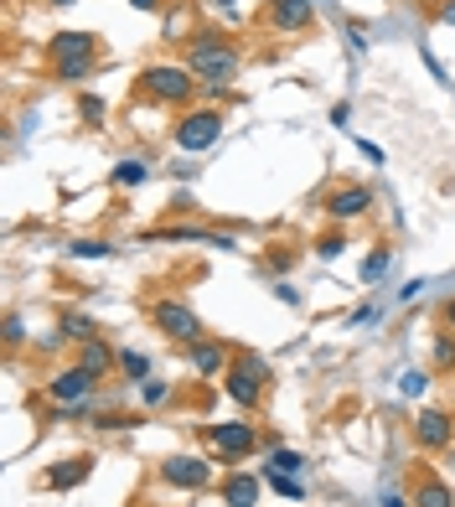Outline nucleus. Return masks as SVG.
<instances>
[{"instance_id":"nucleus-1","label":"nucleus","mask_w":455,"mask_h":507,"mask_svg":"<svg viewBox=\"0 0 455 507\" xmlns=\"http://www.w3.org/2000/svg\"><path fill=\"white\" fill-rule=\"evenodd\" d=\"M186 67H192L202 83L223 89V83L239 73V52H233L223 36H197V42H192V52H186Z\"/></svg>"},{"instance_id":"nucleus-2","label":"nucleus","mask_w":455,"mask_h":507,"mask_svg":"<svg viewBox=\"0 0 455 507\" xmlns=\"http://www.w3.org/2000/svg\"><path fill=\"white\" fill-rule=\"evenodd\" d=\"M93 47L98 42H93L89 31H62V36H52V47H47L52 52V73H58L62 83H78L93 67Z\"/></svg>"},{"instance_id":"nucleus-3","label":"nucleus","mask_w":455,"mask_h":507,"mask_svg":"<svg viewBox=\"0 0 455 507\" xmlns=\"http://www.w3.org/2000/svg\"><path fill=\"white\" fill-rule=\"evenodd\" d=\"M192 67H145L140 73V93H151V99H166V104H182L192 99Z\"/></svg>"},{"instance_id":"nucleus-4","label":"nucleus","mask_w":455,"mask_h":507,"mask_svg":"<svg viewBox=\"0 0 455 507\" xmlns=\"http://www.w3.org/2000/svg\"><path fill=\"white\" fill-rule=\"evenodd\" d=\"M264 378H270V373H264V362L243 353L239 362H228V399H239L243 409H254V404H259V393H264Z\"/></svg>"},{"instance_id":"nucleus-5","label":"nucleus","mask_w":455,"mask_h":507,"mask_svg":"<svg viewBox=\"0 0 455 507\" xmlns=\"http://www.w3.org/2000/svg\"><path fill=\"white\" fill-rule=\"evenodd\" d=\"M155 327H161V337H171L182 347L202 342V321H197V311H186L182 300H161L155 305Z\"/></svg>"},{"instance_id":"nucleus-6","label":"nucleus","mask_w":455,"mask_h":507,"mask_svg":"<svg viewBox=\"0 0 455 507\" xmlns=\"http://www.w3.org/2000/svg\"><path fill=\"white\" fill-rule=\"evenodd\" d=\"M217 135H223V115H186L182 124H177V146L182 150H208L217 146Z\"/></svg>"},{"instance_id":"nucleus-7","label":"nucleus","mask_w":455,"mask_h":507,"mask_svg":"<svg viewBox=\"0 0 455 507\" xmlns=\"http://www.w3.org/2000/svg\"><path fill=\"white\" fill-rule=\"evenodd\" d=\"M89 393H93L89 368H62L58 378L47 384V399H52V404H89Z\"/></svg>"},{"instance_id":"nucleus-8","label":"nucleus","mask_w":455,"mask_h":507,"mask_svg":"<svg viewBox=\"0 0 455 507\" xmlns=\"http://www.w3.org/2000/svg\"><path fill=\"white\" fill-rule=\"evenodd\" d=\"M161 481H171V487H208L213 466L197 461V456H171V461H161Z\"/></svg>"},{"instance_id":"nucleus-9","label":"nucleus","mask_w":455,"mask_h":507,"mask_svg":"<svg viewBox=\"0 0 455 507\" xmlns=\"http://www.w3.org/2000/svg\"><path fill=\"white\" fill-rule=\"evenodd\" d=\"M414 435H420V446L425 450H445L451 446V435H455V419L440 415V409H425V415L414 419Z\"/></svg>"},{"instance_id":"nucleus-10","label":"nucleus","mask_w":455,"mask_h":507,"mask_svg":"<svg viewBox=\"0 0 455 507\" xmlns=\"http://www.w3.org/2000/svg\"><path fill=\"white\" fill-rule=\"evenodd\" d=\"M208 435H213V446L223 450V456H248V450H254V424H243V419H233V424H208Z\"/></svg>"},{"instance_id":"nucleus-11","label":"nucleus","mask_w":455,"mask_h":507,"mask_svg":"<svg viewBox=\"0 0 455 507\" xmlns=\"http://www.w3.org/2000/svg\"><path fill=\"white\" fill-rule=\"evenodd\" d=\"M326 212H332L336 223L363 218V212H373V192H367V186H341V192H332V197H326Z\"/></svg>"},{"instance_id":"nucleus-12","label":"nucleus","mask_w":455,"mask_h":507,"mask_svg":"<svg viewBox=\"0 0 455 507\" xmlns=\"http://www.w3.org/2000/svg\"><path fill=\"white\" fill-rule=\"evenodd\" d=\"M274 11V27H285V31H301V27H310V0H270Z\"/></svg>"},{"instance_id":"nucleus-13","label":"nucleus","mask_w":455,"mask_h":507,"mask_svg":"<svg viewBox=\"0 0 455 507\" xmlns=\"http://www.w3.org/2000/svg\"><path fill=\"white\" fill-rule=\"evenodd\" d=\"M192 368H197L202 378H213V373H223V368H228V353H223L217 342H208V337H202V342H192Z\"/></svg>"},{"instance_id":"nucleus-14","label":"nucleus","mask_w":455,"mask_h":507,"mask_svg":"<svg viewBox=\"0 0 455 507\" xmlns=\"http://www.w3.org/2000/svg\"><path fill=\"white\" fill-rule=\"evenodd\" d=\"M78 368H89L93 378H104V373L114 368V353H109L98 337H89V342H78Z\"/></svg>"},{"instance_id":"nucleus-15","label":"nucleus","mask_w":455,"mask_h":507,"mask_svg":"<svg viewBox=\"0 0 455 507\" xmlns=\"http://www.w3.org/2000/svg\"><path fill=\"white\" fill-rule=\"evenodd\" d=\"M89 471H93L89 456H78V461H62V466H52V471H47V487H52V492H67V487H78Z\"/></svg>"},{"instance_id":"nucleus-16","label":"nucleus","mask_w":455,"mask_h":507,"mask_svg":"<svg viewBox=\"0 0 455 507\" xmlns=\"http://www.w3.org/2000/svg\"><path fill=\"white\" fill-rule=\"evenodd\" d=\"M223 503L228 507H259V477H228Z\"/></svg>"},{"instance_id":"nucleus-17","label":"nucleus","mask_w":455,"mask_h":507,"mask_svg":"<svg viewBox=\"0 0 455 507\" xmlns=\"http://www.w3.org/2000/svg\"><path fill=\"white\" fill-rule=\"evenodd\" d=\"M414 507H455V497H451L445 481H425V487L414 492Z\"/></svg>"},{"instance_id":"nucleus-18","label":"nucleus","mask_w":455,"mask_h":507,"mask_svg":"<svg viewBox=\"0 0 455 507\" xmlns=\"http://www.w3.org/2000/svg\"><path fill=\"white\" fill-rule=\"evenodd\" d=\"M388 265H394V254H388V249H373V254L363 259V285L383 280V274H388Z\"/></svg>"},{"instance_id":"nucleus-19","label":"nucleus","mask_w":455,"mask_h":507,"mask_svg":"<svg viewBox=\"0 0 455 507\" xmlns=\"http://www.w3.org/2000/svg\"><path fill=\"white\" fill-rule=\"evenodd\" d=\"M67 337V342H89L93 337V321H83V316H62V327H58V342Z\"/></svg>"},{"instance_id":"nucleus-20","label":"nucleus","mask_w":455,"mask_h":507,"mask_svg":"<svg viewBox=\"0 0 455 507\" xmlns=\"http://www.w3.org/2000/svg\"><path fill=\"white\" fill-rule=\"evenodd\" d=\"M270 481H274V492H279V497H290V503H301V497H305V487L290 477V471H274V466H270Z\"/></svg>"},{"instance_id":"nucleus-21","label":"nucleus","mask_w":455,"mask_h":507,"mask_svg":"<svg viewBox=\"0 0 455 507\" xmlns=\"http://www.w3.org/2000/svg\"><path fill=\"white\" fill-rule=\"evenodd\" d=\"M270 466H274V471H290V477H301V471H305V456H301V450H274Z\"/></svg>"},{"instance_id":"nucleus-22","label":"nucleus","mask_w":455,"mask_h":507,"mask_svg":"<svg viewBox=\"0 0 455 507\" xmlns=\"http://www.w3.org/2000/svg\"><path fill=\"white\" fill-rule=\"evenodd\" d=\"M114 181H120V186H140V181H145V166H140V161H120V166H114Z\"/></svg>"},{"instance_id":"nucleus-23","label":"nucleus","mask_w":455,"mask_h":507,"mask_svg":"<svg viewBox=\"0 0 455 507\" xmlns=\"http://www.w3.org/2000/svg\"><path fill=\"white\" fill-rule=\"evenodd\" d=\"M140 399H145V404H166V399H171V384H166V378H145V384H140Z\"/></svg>"},{"instance_id":"nucleus-24","label":"nucleus","mask_w":455,"mask_h":507,"mask_svg":"<svg viewBox=\"0 0 455 507\" xmlns=\"http://www.w3.org/2000/svg\"><path fill=\"white\" fill-rule=\"evenodd\" d=\"M73 254H78V259H109L114 249H109V243H93V239H78L73 243Z\"/></svg>"},{"instance_id":"nucleus-25","label":"nucleus","mask_w":455,"mask_h":507,"mask_svg":"<svg viewBox=\"0 0 455 507\" xmlns=\"http://www.w3.org/2000/svg\"><path fill=\"white\" fill-rule=\"evenodd\" d=\"M120 368L129 373V378H151V362L140 358V353H120Z\"/></svg>"},{"instance_id":"nucleus-26","label":"nucleus","mask_w":455,"mask_h":507,"mask_svg":"<svg viewBox=\"0 0 455 507\" xmlns=\"http://www.w3.org/2000/svg\"><path fill=\"white\" fill-rule=\"evenodd\" d=\"M398 393L420 399V393H425V373H414V368H409V373H398Z\"/></svg>"},{"instance_id":"nucleus-27","label":"nucleus","mask_w":455,"mask_h":507,"mask_svg":"<svg viewBox=\"0 0 455 507\" xmlns=\"http://www.w3.org/2000/svg\"><path fill=\"white\" fill-rule=\"evenodd\" d=\"M435 362H451L455 368V337H440V342H435Z\"/></svg>"},{"instance_id":"nucleus-28","label":"nucleus","mask_w":455,"mask_h":507,"mask_svg":"<svg viewBox=\"0 0 455 507\" xmlns=\"http://www.w3.org/2000/svg\"><path fill=\"white\" fill-rule=\"evenodd\" d=\"M316 254H321V259H336V254H341V234H332V239H321V243H316Z\"/></svg>"},{"instance_id":"nucleus-29","label":"nucleus","mask_w":455,"mask_h":507,"mask_svg":"<svg viewBox=\"0 0 455 507\" xmlns=\"http://www.w3.org/2000/svg\"><path fill=\"white\" fill-rule=\"evenodd\" d=\"M83 120H104V99H93V93H83Z\"/></svg>"},{"instance_id":"nucleus-30","label":"nucleus","mask_w":455,"mask_h":507,"mask_svg":"<svg viewBox=\"0 0 455 507\" xmlns=\"http://www.w3.org/2000/svg\"><path fill=\"white\" fill-rule=\"evenodd\" d=\"M5 342H11V347L21 342V316H5Z\"/></svg>"},{"instance_id":"nucleus-31","label":"nucleus","mask_w":455,"mask_h":507,"mask_svg":"<svg viewBox=\"0 0 455 507\" xmlns=\"http://www.w3.org/2000/svg\"><path fill=\"white\" fill-rule=\"evenodd\" d=\"M347 36H352V52H367V31L363 27H347Z\"/></svg>"},{"instance_id":"nucleus-32","label":"nucleus","mask_w":455,"mask_h":507,"mask_svg":"<svg viewBox=\"0 0 455 507\" xmlns=\"http://www.w3.org/2000/svg\"><path fill=\"white\" fill-rule=\"evenodd\" d=\"M129 5H135V11H155V5H161V0H129Z\"/></svg>"},{"instance_id":"nucleus-33","label":"nucleus","mask_w":455,"mask_h":507,"mask_svg":"<svg viewBox=\"0 0 455 507\" xmlns=\"http://www.w3.org/2000/svg\"><path fill=\"white\" fill-rule=\"evenodd\" d=\"M383 507H404V497H383Z\"/></svg>"},{"instance_id":"nucleus-34","label":"nucleus","mask_w":455,"mask_h":507,"mask_svg":"<svg viewBox=\"0 0 455 507\" xmlns=\"http://www.w3.org/2000/svg\"><path fill=\"white\" fill-rule=\"evenodd\" d=\"M451 327H455V300H451Z\"/></svg>"},{"instance_id":"nucleus-35","label":"nucleus","mask_w":455,"mask_h":507,"mask_svg":"<svg viewBox=\"0 0 455 507\" xmlns=\"http://www.w3.org/2000/svg\"><path fill=\"white\" fill-rule=\"evenodd\" d=\"M445 21H455V11H445Z\"/></svg>"},{"instance_id":"nucleus-36","label":"nucleus","mask_w":455,"mask_h":507,"mask_svg":"<svg viewBox=\"0 0 455 507\" xmlns=\"http://www.w3.org/2000/svg\"><path fill=\"white\" fill-rule=\"evenodd\" d=\"M52 5H67V0H52Z\"/></svg>"},{"instance_id":"nucleus-37","label":"nucleus","mask_w":455,"mask_h":507,"mask_svg":"<svg viewBox=\"0 0 455 507\" xmlns=\"http://www.w3.org/2000/svg\"><path fill=\"white\" fill-rule=\"evenodd\" d=\"M223 5H233V0H223Z\"/></svg>"}]
</instances>
